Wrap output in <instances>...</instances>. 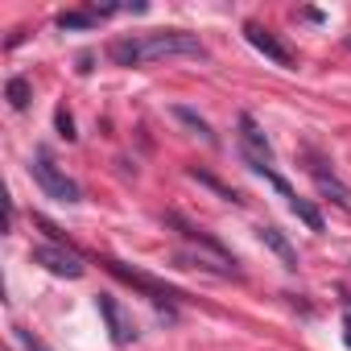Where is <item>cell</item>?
<instances>
[{
  "instance_id": "5b68a950",
  "label": "cell",
  "mask_w": 351,
  "mask_h": 351,
  "mask_svg": "<svg viewBox=\"0 0 351 351\" xmlns=\"http://www.w3.org/2000/svg\"><path fill=\"white\" fill-rule=\"evenodd\" d=\"M306 169H310V178H314V186L335 203V207H343V211H351V191L339 182V173L330 169V161H322L318 157V149H306Z\"/></svg>"
},
{
  "instance_id": "ba28073f",
  "label": "cell",
  "mask_w": 351,
  "mask_h": 351,
  "mask_svg": "<svg viewBox=\"0 0 351 351\" xmlns=\"http://www.w3.org/2000/svg\"><path fill=\"white\" fill-rule=\"evenodd\" d=\"M99 314H104V322L112 330V343H132L136 339V326H132V318H124L116 298H99Z\"/></svg>"
},
{
  "instance_id": "8992f818",
  "label": "cell",
  "mask_w": 351,
  "mask_h": 351,
  "mask_svg": "<svg viewBox=\"0 0 351 351\" xmlns=\"http://www.w3.org/2000/svg\"><path fill=\"white\" fill-rule=\"evenodd\" d=\"M34 265H42V269H50L54 277H83V261H79V252H71V248H62V244H38L34 248Z\"/></svg>"
},
{
  "instance_id": "3957f363",
  "label": "cell",
  "mask_w": 351,
  "mask_h": 351,
  "mask_svg": "<svg viewBox=\"0 0 351 351\" xmlns=\"http://www.w3.org/2000/svg\"><path fill=\"white\" fill-rule=\"evenodd\" d=\"M108 273L112 277H120V281H128L132 289H141L153 306H161L169 318H173V306H178V289H169V285H161V281H153V277H145V273H136V269H128V265H120V261H108Z\"/></svg>"
},
{
  "instance_id": "4fadbf2b",
  "label": "cell",
  "mask_w": 351,
  "mask_h": 351,
  "mask_svg": "<svg viewBox=\"0 0 351 351\" xmlns=\"http://www.w3.org/2000/svg\"><path fill=\"white\" fill-rule=\"evenodd\" d=\"M173 116H178V120H186V124H191L195 132H203V141H215V132H211V124H207L203 116H195L191 108H173Z\"/></svg>"
},
{
  "instance_id": "5bb4252c",
  "label": "cell",
  "mask_w": 351,
  "mask_h": 351,
  "mask_svg": "<svg viewBox=\"0 0 351 351\" xmlns=\"http://www.w3.org/2000/svg\"><path fill=\"white\" fill-rule=\"evenodd\" d=\"M54 120H58V132H62L66 141H75V136H79V132H75V116H71L66 108H58V116H54Z\"/></svg>"
},
{
  "instance_id": "9c48e42d",
  "label": "cell",
  "mask_w": 351,
  "mask_h": 351,
  "mask_svg": "<svg viewBox=\"0 0 351 351\" xmlns=\"http://www.w3.org/2000/svg\"><path fill=\"white\" fill-rule=\"evenodd\" d=\"M256 236H261V244H265V248H273V252L281 256V265H285L289 273L298 269V252H293V244L285 240V232H281V228H273V223H261V228H256Z\"/></svg>"
},
{
  "instance_id": "30bf717a",
  "label": "cell",
  "mask_w": 351,
  "mask_h": 351,
  "mask_svg": "<svg viewBox=\"0 0 351 351\" xmlns=\"http://www.w3.org/2000/svg\"><path fill=\"white\" fill-rule=\"evenodd\" d=\"M289 211H293L310 232H322V228H326V223H322V215H318V207H314L310 199H302V195H293V199H289Z\"/></svg>"
},
{
  "instance_id": "9a60e30c",
  "label": "cell",
  "mask_w": 351,
  "mask_h": 351,
  "mask_svg": "<svg viewBox=\"0 0 351 351\" xmlns=\"http://www.w3.org/2000/svg\"><path fill=\"white\" fill-rule=\"evenodd\" d=\"M17 339H21V347H25V351H50L38 335H29V330H21V326H17Z\"/></svg>"
},
{
  "instance_id": "7c38bea8",
  "label": "cell",
  "mask_w": 351,
  "mask_h": 351,
  "mask_svg": "<svg viewBox=\"0 0 351 351\" xmlns=\"http://www.w3.org/2000/svg\"><path fill=\"white\" fill-rule=\"evenodd\" d=\"M95 21H99V17H95L91 9H83V13H62V17H58V29H91Z\"/></svg>"
},
{
  "instance_id": "6da1fadb",
  "label": "cell",
  "mask_w": 351,
  "mask_h": 351,
  "mask_svg": "<svg viewBox=\"0 0 351 351\" xmlns=\"http://www.w3.org/2000/svg\"><path fill=\"white\" fill-rule=\"evenodd\" d=\"M108 58L116 66H149V62H165V58H207V46L186 29H165V34L116 38L108 46Z\"/></svg>"
},
{
  "instance_id": "52a82bcc",
  "label": "cell",
  "mask_w": 351,
  "mask_h": 351,
  "mask_svg": "<svg viewBox=\"0 0 351 351\" xmlns=\"http://www.w3.org/2000/svg\"><path fill=\"white\" fill-rule=\"evenodd\" d=\"M244 38H248V46H252L256 54H265L269 62H277V66H285V71L293 66V54H289V50H285L277 38H273V29H265V25L248 21V25H244Z\"/></svg>"
},
{
  "instance_id": "2e32d148",
  "label": "cell",
  "mask_w": 351,
  "mask_h": 351,
  "mask_svg": "<svg viewBox=\"0 0 351 351\" xmlns=\"http://www.w3.org/2000/svg\"><path fill=\"white\" fill-rule=\"evenodd\" d=\"M343 343H347V347H351V314H347V318H343Z\"/></svg>"
},
{
  "instance_id": "277c9868",
  "label": "cell",
  "mask_w": 351,
  "mask_h": 351,
  "mask_svg": "<svg viewBox=\"0 0 351 351\" xmlns=\"http://www.w3.org/2000/svg\"><path fill=\"white\" fill-rule=\"evenodd\" d=\"M169 223H173V228L182 232V240H191L195 248H203V256H211L215 265H223V273H228V277L236 273V256H232V252H228V248H223V244H219V240L211 236V232L195 228V223H191V219H182V215H169ZM203 256H199V265H207Z\"/></svg>"
},
{
  "instance_id": "7a4b0ae2",
  "label": "cell",
  "mask_w": 351,
  "mask_h": 351,
  "mask_svg": "<svg viewBox=\"0 0 351 351\" xmlns=\"http://www.w3.org/2000/svg\"><path fill=\"white\" fill-rule=\"evenodd\" d=\"M29 173H34V182L42 186L46 199H54V203H83V186H79L75 178H66V173L54 165L50 149H38V153H34Z\"/></svg>"
},
{
  "instance_id": "8fae6325",
  "label": "cell",
  "mask_w": 351,
  "mask_h": 351,
  "mask_svg": "<svg viewBox=\"0 0 351 351\" xmlns=\"http://www.w3.org/2000/svg\"><path fill=\"white\" fill-rule=\"evenodd\" d=\"M5 95H9V104H13V108L21 112V108H25V104L34 99V87H29V79H21V75H17V79H9Z\"/></svg>"
}]
</instances>
